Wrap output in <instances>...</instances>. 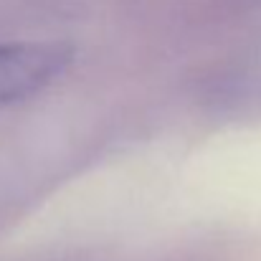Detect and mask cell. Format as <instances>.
Here are the masks:
<instances>
[{"mask_svg": "<svg viewBox=\"0 0 261 261\" xmlns=\"http://www.w3.org/2000/svg\"><path fill=\"white\" fill-rule=\"evenodd\" d=\"M74 61L66 41L0 43V107L23 101L56 82Z\"/></svg>", "mask_w": 261, "mask_h": 261, "instance_id": "1", "label": "cell"}]
</instances>
